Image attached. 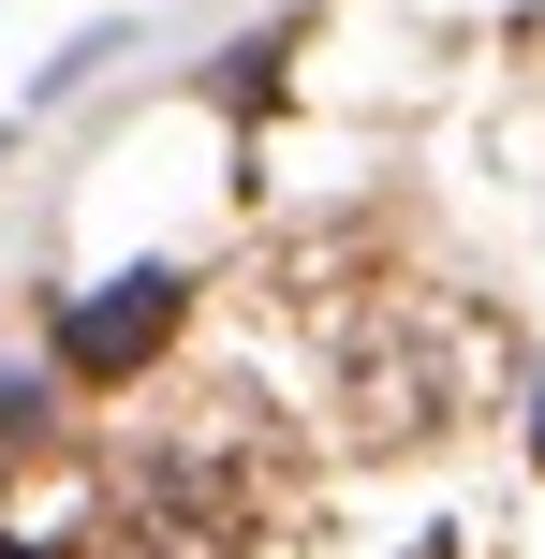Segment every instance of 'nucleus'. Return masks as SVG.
Here are the masks:
<instances>
[{"mask_svg": "<svg viewBox=\"0 0 545 559\" xmlns=\"http://www.w3.org/2000/svg\"><path fill=\"white\" fill-rule=\"evenodd\" d=\"M0 559H15V545H0Z\"/></svg>", "mask_w": 545, "mask_h": 559, "instance_id": "obj_2", "label": "nucleus"}, {"mask_svg": "<svg viewBox=\"0 0 545 559\" xmlns=\"http://www.w3.org/2000/svg\"><path fill=\"white\" fill-rule=\"evenodd\" d=\"M163 324H177V280L147 265V280H118V295H88L74 324H59V354H74V368H118V354H147Z\"/></svg>", "mask_w": 545, "mask_h": 559, "instance_id": "obj_1", "label": "nucleus"}]
</instances>
